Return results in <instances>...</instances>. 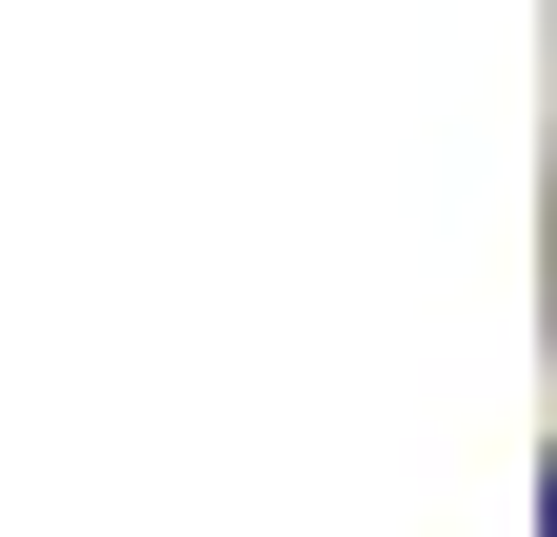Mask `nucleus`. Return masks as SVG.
<instances>
[{"mask_svg":"<svg viewBox=\"0 0 557 537\" xmlns=\"http://www.w3.org/2000/svg\"><path fill=\"white\" fill-rule=\"evenodd\" d=\"M537 537H557V498H537Z\"/></svg>","mask_w":557,"mask_h":537,"instance_id":"obj_1","label":"nucleus"}]
</instances>
